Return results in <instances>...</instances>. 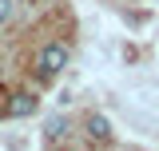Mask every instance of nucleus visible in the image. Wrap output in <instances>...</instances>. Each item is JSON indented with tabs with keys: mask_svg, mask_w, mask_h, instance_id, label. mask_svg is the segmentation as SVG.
Here are the masks:
<instances>
[{
	"mask_svg": "<svg viewBox=\"0 0 159 151\" xmlns=\"http://www.w3.org/2000/svg\"><path fill=\"white\" fill-rule=\"evenodd\" d=\"M64 68H68V48H64V44H44L40 56H36V72L52 80V76H60Z\"/></svg>",
	"mask_w": 159,
	"mask_h": 151,
	"instance_id": "obj_1",
	"label": "nucleus"
},
{
	"mask_svg": "<svg viewBox=\"0 0 159 151\" xmlns=\"http://www.w3.org/2000/svg\"><path fill=\"white\" fill-rule=\"evenodd\" d=\"M36 108H40V103H36L32 92H16L12 99H8V115H12V119H24V115H32Z\"/></svg>",
	"mask_w": 159,
	"mask_h": 151,
	"instance_id": "obj_2",
	"label": "nucleus"
},
{
	"mask_svg": "<svg viewBox=\"0 0 159 151\" xmlns=\"http://www.w3.org/2000/svg\"><path fill=\"white\" fill-rule=\"evenodd\" d=\"M88 135H92V139H107V135H111V123H107L99 112H92L88 115Z\"/></svg>",
	"mask_w": 159,
	"mask_h": 151,
	"instance_id": "obj_3",
	"label": "nucleus"
},
{
	"mask_svg": "<svg viewBox=\"0 0 159 151\" xmlns=\"http://www.w3.org/2000/svg\"><path fill=\"white\" fill-rule=\"evenodd\" d=\"M44 135H48V139H60V135H64V119H48V127H44Z\"/></svg>",
	"mask_w": 159,
	"mask_h": 151,
	"instance_id": "obj_4",
	"label": "nucleus"
},
{
	"mask_svg": "<svg viewBox=\"0 0 159 151\" xmlns=\"http://www.w3.org/2000/svg\"><path fill=\"white\" fill-rule=\"evenodd\" d=\"M8 16H12V0H0V24H4Z\"/></svg>",
	"mask_w": 159,
	"mask_h": 151,
	"instance_id": "obj_5",
	"label": "nucleus"
}]
</instances>
